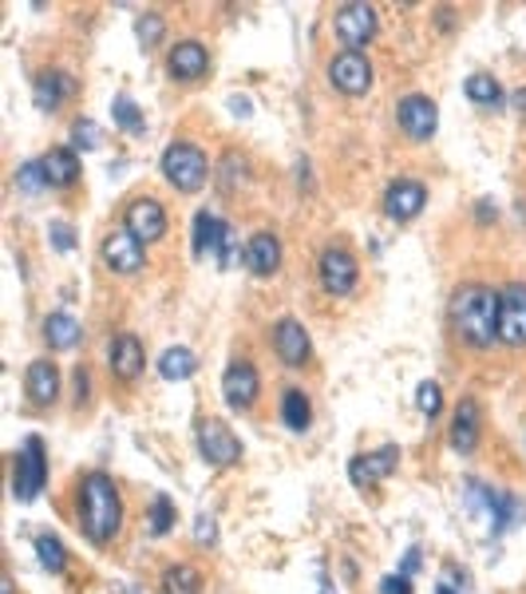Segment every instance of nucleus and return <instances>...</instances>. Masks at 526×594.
Masks as SVG:
<instances>
[{"label": "nucleus", "instance_id": "obj_43", "mask_svg": "<svg viewBox=\"0 0 526 594\" xmlns=\"http://www.w3.org/2000/svg\"><path fill=\"white\" fill-rule=\"evenodd\" d=\"M230 108L238 111V115H250V103H246V99H230Z\"/></svg>", "mask_w": 526, "mask_h": 594}, {"label": "nucleus", "instance_id": "obj_12", "mask_svg": "<svg viewBox=\"0 0 526 594\" xmlns=\"http://www.w3.org/2000/svg\"><path fill=\"white\" fill-rule=\"evenodd\" d=\"M222 400L234 408V412H250L262 400V369L250 357H234L230 369L222 373Z\"/></svg>", "mask_w": 526, "mask_h": 594}, {"label": "nucleus", "instance_id": "obj_13", "mask_svg": "<svg viewBox=\"0 0 526 594\" xmlns=\"http://www.w3.org/2000/svg\"><path fill=\"white\" fill-rule=\"evenodd\" d=\"M380 207H384V219L396 222V226L419 219L424 207H428V187H424V178H416V175L392 178L388 190H384V198H380Z\"/></svg>", "mask_w": 526, "mask_h": 594}, {"label": "nucleus", "instance_id": "obj_24", "mask_svg": "<svg viewBox=\"0 0 526 594\" xmlns=\"http://www.w3.org/2000/svg\"><path fill=\"white\" fill-rule=\"evenodd\" d=\"M214 178H218V190L226 198L230 195H241V190L253 187V159L241 147H230V151H222L218 159V171H214Z\"/></svg>", "mask_w": 526, "mask_h": 594}, {"label": "nucleus", "instance_id": "obj_25", "mask_svg": "<svg viewBox=\"0 0 526 594\" xmlns=\"http://www.w3.org/2000/svg\"><path fill=\"white\" fill-rule=\"evenodd\" d=\"M277 420L286 424L289 432H309L313 429V400H309L305 388H281V396H277Z\"/></svg>", "mask_w": 526, "mask_h": 594}, {"label": "nucleus", "instance_id": "obj_20", "mask_svg": "<svg viewBox=\"0 0 526 594\" xmlns=\"http://www.w3.org/2000/svg\"><path fill=\"white\" fill-rule=\"evenodd\" d=\"M396 463H400V448H396V444H384V448H376V451L352 456L349 460L352 487H356V492H368V487L384 484V480L396 472Z\"/></svg>", "mask_w": 526, "mask_h": 594}, {"label": "nucleus", "instance_id": "obj_33", "mask_svg": "<svg viewBox=\"0 0 526 594\" xmlns=\"http://www.w3.org/2000/svg\"><path fill=\"white\" fill-rule=\"evenodd\" d=\"M111 115H115V127H120L123 135H143L147 132L139 103H135L132 96H123V91L115 99H111Z\"/></svg>", "mask_w": 526, "mask_h": 594}, {"label": "nucleus", "instance_id": "obj_1", "mask_svg": "<svg viewBox=\"0 0 526 594\" xmlns=\"http://www.w3.org/2000/svg\"><path fill=\"white\" fill-rule=\"evenodd\" d=\"M72 516H76V528L84 540L108 550L123 535V519H127L120 484L99 468L84 472L72 487Z\"/></svg>", "mask_w": 526, "mask_h": 594}, {"label": "nucleus", "instance_id": "obj_14", "mask_svg": "<svg viewBox=\"0 0 526 594\" xmlns=\"http://www.w3.org/2000/svg\"><path fill=\"white\" fill-rule=\"evenodd\" d=\"M396 127H400V135L412 139V144H428L439 127L436 99H428L424 91H408V96H400V103H396Z\"/></svg>", "mask_w": 526, "mask_h": 594}, {"label": "nucleus", "instance_id": "obj_42", "mask_svg": "<svg viewBox=\"0 0 526 594\" xmlns=\"http://www.w3.org/2000/svg\"><path fill=\"white\" fill-rule=\"evenodd\" d=\"M416 571H419V547H412L404 555V562H400V574H404V579H412Z\"/></svg>", "mask_w": 526, "mask_h": 594}, {"label": "nucleus", "instance_id": "obj_19", "mask_svg": "<svg viewBox=\"0 0 526 594\" xmlns=\"http://www.w3.org/2000/svg\"><path fill=\"white\" fill-rule=\"evenodd\" d=\"M483 441V405L475 396H463L455 412H451V429H448V444L455 456H475Z\"/></svg>", "mask_w": 526, "mask_h": 594}, {"label": "nucleus", "instance_id": "obj_45", "mask_svg": "<svg viewBox=\"0 0 526 594\" xmlns=\"http://www.w3.org/2000/svg\"><path fill=\"white\" fill-rule=\"evenodd\" d=\"M515 103H518V108L526 111V88H518V91H515Z\"/></svg>", "mask_w": 526, "mask_h": 594}, {"label": "nucleus", "instance_id": "obj_22", "mask_svg": "<svg viewBox=\"0 0 526 594\" xmlns=\"http://www.w3.org/2000/svg\"><path fill=\"white\" fill-rule=\"evenodd\" d=\"M241 262L253 277H274L286 262V246L274 231H258L250 234V243L241 246Z\"/></svg>", "mask_w": 526, "mask_h": 594}, {"label": "nucleus", "instance_id": "obj_31", "mask_svg": "<svg viewBox=\"0 0 526 594\" xmlns=\"http://www.w3.org/2000/svg\"><path fill=\"white\" fill-rule=\"evenodd\" d=\"M175 504H171V495H154L151 507H147V535L151 540H163V535H171L175 531Z\"/></svg>", "mask_w": 526, "mask_h": 594}, {"label": "nucleus", "instance_id": "obj_28", "mask_svg": "<svg viewBox=\"0 0 526 594\" xmlns=\"http://www.w3.org/2000/svg\"><path fill=\"white\" fill-rule=\"evenodd\" d=\"M222 226H226V219H218L214 210H198V214H195V234H190V253H195V258H206V253L218 246Z\"/></svg>", "mask_w": 526, "mask_h": 594}, {"label": "nucleus", "instance_id": "obj_30", "mask_svg": "<svg viewBox=\"0 0 526 594\" xmlns=\"http://www.w3.org/2000/svg\"><path fill=\"white\" fill-rule=\"evenodd\" d=\"M463 91H467V99H472V103H479V108H499V103L506 99L503 84H499L491 72H475V76H467Z\"/></svg>", "mask_w": 526, "mask_h": 594}, {"label": "nucleus", "instance_id": "obj_16", "mask_svg": "<svg viewBox=\"0 0 526 594\" xmlns=\"http://www.w3.org/2000/svg\"><path fill=\"white\" fill-rule=\"evenodd\" d=\"M99 258H103V265H108L115 277H135V274H143V270H147V246L139 243L135 234L123 231V226L103 238Z\"/></svg>", "mask_w": 526, "mask_h": 594}, {"label": "nucleus", "instance_id": "obj_39", "mask_svg": "<svg viewBox=\"0 0 526 594\" xmlns=\"http://www.w3.org/2000/svg\"><path fill=\"white\" fill-rule=\"evenodd\" d=\"M195 540L202 543V547H214V543H218V519H214V516H198L195 519Z\"/></svg>", "mask_w": 526, "mask_h": 594}, {"label": "nucleus", "instance_id": "obj_37", "mask_svg": "<svg viewBox=\"0 0 526 594\" xmlns=\"http://www.w3.org/2000/svg\"><path fill=\"white\" fill-rule=\"evenodd\" d=\"M416 405L419 412H424V420H439V412H443V388H439L436 381H424V385L416 388Z\"/></svg>", "mask_w": 526, "mask_h": 594}, {"label": "nucleus", "instance_id": "obj_5", "mask_svg": "<svg viewBox=\"0 0 526 594\" xmlns=\"http://www.w3.org/2000/svg\"><path fill=\"white\" fill-rule=\"evenodd\" d=\"M317 286L337 301L352 297L361 289V258L345 243H329L317 258Z\"/></svg>", "mask_w": 526, "mask_h": 594}, {"label": "nucleus", "instance_id": "obj_23", "mask_svg": "<svg viewBox=\"0 0 526 594\" xmlns=\"http://www.w3.org/2000/svg\"><path fill=\"white\" fill-rule=\"evenodd\" d=\"M40 163H45V178H48V190H72L79 187V178H84V166H79V151L72 144H60V147H48L40 154Z\"/></svg>", "mask_w": 526, "mask_h": 594}, {"label": "nucleus", "instance_id": "obj_7", "mask_svg": "<svg viewBox=\"0 0 526 594\" xmlns=\"http://www.w3.org/2000/svg\"><path fill=\"white\" fill-rule=\"evenodd\" d=\"M195 441H198V456L210 463V468H238L246 448H241L238 432L218 417H202L195 429Z\"/></svg>", "mask_w": 526, "mask_h": 594}, {"label": "nucleus", "instance_id": "obj_34", "mask_svg": "<svg viewBox=\"0 0 526 594\" xmlns=\"http://www.w3.org/2000/svg\"><path fill=\"white\" fill-rule=\"evenodd\" d=\"M12 187L21 190V195H45L48 190V178H45V163L33 159V163H21L16 166V175H12Z\"/></svg>", "mask_w": 526, "mask_h": 594}, {"label": "nucleus", "instance_id": "obj_4", "mask_svg": "<svg viewBox=\"0 0 526 594\" xmlns=\"http://www.w3.org/2000/svg\"><path fill=\"white\" fill-rule=\"evenodd\" d=\"M48 484V451L40 436H24V444L9 460V487L16 504H33Z\"/></svg>", "mask_w": 526, "mask_h": 594}, {"label": "nucleus", "instance_id": "obj_3", "mask_svg": "<svg viewBox=\"0 0 526 594\" xmlns=\"http://www.w3.org/2000/svg\"><path fill=\"white\" fill-rule=\"evenodd\" d=\"M163 178L178 195H198L210 178V154L195 139H175L163 151Z\"/></svg>", "mask_w": 526, "mask_h": 594}, {"label": "nucleus", "instance_id": "obj_38", "mask_svg": "<svg viewBox=\"0 0 526 594\" xmlns=\"http://www.w3.org/2000/svg\"><path fill=\"white\" fill-rule=\"evenodd\" d=\"M72 405L84 412L91 408V369L88 364H76V373H72Z\"/></svg>", "mask_w": 526, "mask_h": 594}, {"label": "nucleus", "instance_id": "obj_9", "mask_svg": "<svg viewBox=\"0 0 526 594\" xmlns=\"http://www.w3.org/2000/svg\"><path fill=\"white\" fill-rule=\"evenodd\" d=\"M265 345H270V352H274V361L281 369H305L313 361V337H309V330L297 318H277L270 325Z\"/></svg>", "mask_w": 526, "mask_h": 594}, {"label": "nucleus", "instance_id": "obj_2", "mask_svg": "<svg viewBox=\"0 0 526 594\" xmlns=\"http://www.w3.org/2000/svg\"><path fill=\"white\" fill-rule=\"evenodd\" d=\"M448 325L463 349H499V289L487 282H463L448 301Z\"/></svg>", "mask_w": 526, "mask_h": 594}, {"label": "nucleus", "instance_id": "obj_26", "mask_svg": "<svg viewBox=\"0 0 526 594\" xmlns=\"http://www.w3.org/2000/svg\"><path fill=\"white\" fill-rule=\"evenodd\" d=\"M45 342H48V349H55V352H67V349H76L79 342H84V325H79L67 309H55V313H48L45 318Z\"/></svg>", "mask_w": 526, "mask_h": 594}, {"label": "nucleus", "instance_id": "obj_15", "mask_svg": "<svg viewBox=\"0 0 526 594\" xmlns=\"http://www.w3.org/2000/svg\"><path fill=\"white\" fill-rule=\"evenodd\" d=\"M108 373L120 388H132L147 373V349L135 333H115L108 345Z\"/></svg>", "mask_w": 526, "mask_h": 594}, {"label": "nucleus", "instance_id": "obj_29", "mask_svg": "<svg viewBox=\"0 0 526 594\" xmlns=\"http://www.w3.org/2000/svg\"><path fill=\"white\" fill-rule=\"evenodd\" d=\"M195 373H198V357L187 349V345H171V349L159 357V376H163V381H171V385H178V381H190Z\"/></svg>", "mask_w": 526, "mask_h": 594}, {"label": "nucleus", "instance_id": "obj_36", "mask_svg": "<svg viewBox=\"0 0 526 594\" xmlns=\"http://www.w3.org/2000/svg\"><path fill=\"white\" fill-rule=\"evenodd\" d=\"M99 144H103V132L96 127V120L76 115V120H72V147H76V151H96Z\"/></svg>", "mask_w": 526, "mask_h": 594}, {"label": "nucleus", "instance_id": "obj_35", "mask_svg": "<svg viewBox=\"0 0 526 594\" xmlns=\"http://www.w3.org/2000/svg\"><path fill=\"white\" fill-rule=\"evenodd\" d=\"M163 33H166V21L159 12H143V16L135 21V36H139L143 52H154V48L163 45Z\"/></svg>", "mask_w": 526, "mask_h": 594}, {"label": "nucleus", "instance_id": "obj_11", "mask_svg": "<svg viewBox=\"0 0 526 594\" xmlns=\"http://www.w3.org/2000/svg\"><path fill=\"white\" fill-rule=\"evenodd\" d=\"M333 33H337L340 48L361 52L364 45H373L376 36H380V12L373 4H340L333 12Z\"/></svg>", "mask_w": 526, "mask_h": 594}, {"label": "nucleus", "instance_id": "obj_21", "mask_svg": "<svg viewBox=\"0 0 526 594\" xmlns=\"http://www.w3.org/2000/svg\"><path fill=\"white\" fill-rule=\"evenodd\" d=\"M76 79L67 76L64 67H40L33 76V103L45 115H55V111H64V103L76 99Z\"/></svg>", "mask_w": 526, "mask_h": 594}, {"label": "nucleus", "instance_id": "obj_8", "mask_svg": "<svg viewBox=\"0 0 526 594\" xmlns=\"http://www.w3.org/2000/svg\"><path fill=\"white\" fill-rule=\"evenodd\" d=\"M123 231L135 234L143 246H159L171 234V210L151 195H139L123 207Z\"/></svg>", "mask_w": 526, "mask_h": 594}, {"label": "nucleus", "instance_id": "obj_44", "mask_svg": "<svg viewBox=\"0 0 526 594\" xmlns=\"http://www.w3.org/2000/svg\"><path fill=\"white\" fill-rule=\"evenodd\" d=\"M436 594H463V591H455V586H451V583H443V579H439Z\"/></svg>", "mask_w": 526, "mask_h": 594}, {"label": "nucleus", "instance_id": "obj_27", "mask_svg": "<svg viewBox=\"0 0 526 594\" xmlns=\"http://www.w3.org/2000/svg\"><path fill=\"white\" fill-rule=\"evenodd\" d=\"M202 571H198L195 562H171L159 579V594H202Z\"/></svg>", "mask_w": 526, "mask_h": 594}, {"label": "nucleus", "instance_id": "obj_40", "mask_svg": "<svg viewBox=\"0 0 526 594\" xmlns=\"http://www.w3.org/2000/svg\"><path fill=\"white\" fill-rule=\"evenodd\" d=\"M52 246L55 250H76V231L67 226V222H52Z\"/></svg>", "mask_w": 526, "mask_h": 594}, {"label": "nucleus", "instance_id": "obj_17", "mask_svg": "<svg viewBox=\"0 0 526 594\" xmlns=\"http://www.w3.org/2000/svg\"><path fill=\"white\" fill-rule=\"evenodd\" d=\"M24 393H28V405L36 412H52L60 405V393H64V373L60 364L48 361V357H36L28 369H24Z\"/></svg>", "mask_w": 526, "mask_h": 594}, {"label": "nucleus", "instance_id": "obj_41", "mask_svg": "<svg viewBox=\"0 0 526 594\" xmlns=\"http://www.w3.org/2000/svg\"><path fill=\"white\" fill-rule=\"evenodd\" d=\"M380 594H412V579H404V574H388V579H380Z\"/></svg>", "mask_w": 526, "mask_h": 594}, {"label": "nucleus", "instance_id": "obj_32", "mask_svg": "<svg viewBox=\"0 0 526 594\" xmlns=\"http://www.w3.org/2000/svg\"><path fill=\"white\" fill-rule=\"evenodd\" d=\"M33 547H36V559L45 562L48 574H64L67 571V547L55 540L52 531H40V535L33 540Z\"/></svg>", "mask_w": 526, "mask_h": 594}, {"label": "nucleus", "instance_id": "obj_18", "mask_svg": "<svg viewBox=\"0 0 526 594\" xmlns=\"http://www.w3.org/2000/svg\"><path fill=\"white\" fill-rule=\"evenodd\" d=\"M166 76L175 79V84H198V79H206L210 72V48L202 40H175V45L166 48Z\"/></svg>", "mask_w": 526, "mask_h": 594}, {"label": "nucleus", "instance_id": "obj_46", "mask_svg": "<svg viewBox=\"0 0 526 594\" xmlns=\"http://www.w3.org/2000/svg\"><path fill=\"white\" fill-rule=\"evenodd\" d=\"M115 594H139L135 586H115Z\"/></svg>", "mask_w": 526, "mask_h": 594}, {"label": "nucleus", "instance_id": "obj_6", "mask_svg": "<svg viewBox=\"0 0 526 594\" xmlns=\"http://www.w3.org/2000/svg\"><path fill=\"white\" fill-rule=\"evenodd\" d=\"M325 76H329V88L345 99H364L373 91V60L364 52H352V48H337L329 55V67H325Z\"/></svg>", "mask_w": 526, "mask_h": 594}, {"label": "nucleus", "instance_id": "obj_10", "mask_svg": "<svg viewBox=\"0 0 526 594\" xmlns=\"http://www.w3.org/2000/svg\"><path fill=\"white\" fill-rule=\"evenodd\" d=\"M499 349L526 352V282H506L499 289Z\"/></svg>", "mask_w": 526, "mask_h": 594}]
</instances>
